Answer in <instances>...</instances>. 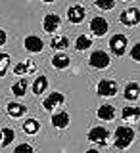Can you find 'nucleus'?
I'll use <instances>...</instances> for the list:
<instances>
[{"mask_svg":"<svg viewBox=\"0 0 140 153\" xmlns=\"http://www.w3.org/2000/svg\"><path fill=\"white\" fill-rule=\"evenodd\" d=\"M127 2H129V0H127Z\"/></svg>","mask_w":140,"mask_h":153,"instance_id":"2f4dec72","label":"nucleus"},{"mask_svg":"<svg viewBox=\"0 0 140 153\" xmlns=\"http://www.w3.org/2000/svg\"><path fill=\"white\" fill-rule=\"evenodd\" d=\"M8 67H10V56L8 54H0V76H6Z\"/></svg>","mask_w":140,"mask_h":153,"instance_id":"393cba45","label":"nucleus"},{"mask_svg":"<svg viewBox=\"0 0 140 153\" xmlns=\"http://www.w3.org/2000/svg\"><path fill=\"white\" fill-rule=\"evenodd\" d=\"M37 71V65H35V61L33 59H23V61H19V63L13 67V73H16L17 76L21 75V76H25V75H33Z\"/></svg>","mask_w":140,"mask_h":153,"instance_id":"9d476101","label":"nucleus"},{"mask_svg":"<svg viewBox=\"0 0 140 153\" xmlns=\"http://www.w3.org/2000/svg\"><path fill=\"white\" fill-rule=\"evenodd\" d=\"M90 67H94V69H106V67H109L112 63V57L106 54L104 50H96L90 54V59H88Z\"/></svg>","mask_w":140,"mask_h":153,"instance_id":"39448f33","label":"nucleus"},{"mask_svg":"<svg viewBox=\"0 0 140 153\" xmlns=\"http://www.w3.org/2000/svg\"><path fill=\"white\" fill-rule=\"evenodd\" d=\"M90 46H92V40H90V36H86V35H81L79 38H77V42H75V48H77L79 52L88 50Z\"/></svg>","mask_w":140,"mask_h":153,"instance_id":"4be33fe9","label":"nucleus"},{"mask_svg":"<svg viewBox=\"0 0 140 153\" xmlns=\"http://www.w3.org/2000/svg\"><path fill=\"white\" fill-rule=\"evenodd\" d=\"M42 2H44V4H50V2H54V0H42Z\"/></svg>","mask_w":140,"mask_h":153,"instance_id":"c756f323","label":"nucleus"},{"mask_svg":"<svg viewBox=\"0 0 140 153\" xmlns=\"http://www.w3.org/2000/svg\"><path fill=\"white\" fill-rule=\"evenodd\" d=\"M23 46H25V50L31 52V54H38V52L44 50V42H42V38H38L37 35H29L25 38V42H23Z\"/></svg>","mask_w":140,"mask_h":153,"instance_id":"6e6552de","label":"nucleus"},{"mask_svg":"<svg viewBox=\"0 0 140 153\" xmlns=\"http://www.w3.org/2000/svg\"><path fill=\"white\" fill-rule=\"evenodd\" d=\"M60 17L56 16V13H46L44 16V21H42V29H44V33L48 35H52V33H56L58 29H60Z\"/></svg>","mask_w":140,"mask_h":153,"instance_id":"9b49d317","label":"nucleus"},{"mask_svg":"<svg viewBox=\"0 0 140 153\" xmlns=\"http://www.w3.org/2000/svg\"><path fill=\"white\" fill-rule=\"evenodd\" d=\"M85 16H86L85 8L79 6V4H73V6L67 8V21L73 23V25H79V23H83V21H85Z\"/></svg>","mask_w":140,"mask_h":153,"instance_id":"423d86ee","label":"nucleus"},{"mask_svg":"<svg viewBox=\"0 0 140 153\" xmlns=\"http://www.w3.org/2000/svg\"><path fill=\"white\" fill-rule=\"evenodd\" d=\"M119 21L127 27H134V25H138V21H140V12L136 8H129V10H125V12H121Z\"/></svg>","mask_w":140,"mask_h":153,"instance_id":"0eeeda50","label":"nucleus"},{"mask_svg":"<svg viewBox=\"0 0 140 153\" xmlns=\"http://www.w3.org/2000/svg\"><path fill=\"white\" fill-rule=\"evenodd\" d=\"M69 46V38L67 36H54L52 38V48L54 50H65Z\"/></svg>","mask_w":140,"mask_h":153,"instance_id":"b1692460","label":"nucleus"},{"mask_svg":"<svg viewBox=\"0 0 140 153\" xmlns=\"http://www.w3.org/2000/svg\"><path fill=\"white\" fill-rule=\"evenodd\" d=\"M71 63V59H69V56L67 54H56L54 57H52V67H56V69H67Z\"/></svg>","mask_w":140,"mask_h":153,"instance_id":"6ab92c4d","label":"nucleus"},{"mask_svg":"<svg viewBox=\"0 0 140 153\" xmlns=\"http://www.w3.org/2000/svg\"><path fill=\"white\" fill-rule=\"evenodd\" d=\"M94 4H96V6H98L100 10L108 12V10H113V6H115V0H94Z\"/></svg>","mask_w":140,"mask_h":153,"instance_id":"a878e982","label":"nucleus"},{"mask_svg":"<svg viewBox=\"0 0 140 153\" xmlns=\"http://www.w3.org/2000/svg\"><path fill=\"white\" fill-rule=\"evenodd\" d=\"M46 88H48V79L44 75H38L35 79V82H33V94L40 96L42 92H46Z\"/></svg>","mask_w":140,"mask_h":153,"instance_id":"a211bd4d","label":"nucleus"},{"mask_svg":"<svg viewBox=\"0 0 140 153\" xmlns=\"http://www.w3.org/2000/svg\"><path fill=\"white\" fill-rule=\"evenodd\" d=\"M65 102V96L61 92H52L48 98H44V102H42V107L46 109V111H52V109H56L58 105H61Z\"/></svg>","mask_w":140,"mask_h":153,"instance_id":"1a4fd4ad","label":"nucleus"},{"mask_svg":"<svg viewBox=\"0 0 140 153\" xmlns=\"http://www.w3.org/2000/svg\"><path fill=\"white\" fill-rule=\"evenodd\" d=\"M134 140V130L131 126H117L113 132V146L117 147V149H127L129 146L133 143Z\"/></svg>","mask_w":140,"mask_h":153,"instance_id":"f257e3e1","label":"nucleus"},{"mask_svg":"<svg viewBox=\"0 0 140 153\" xmlns=\"http://www.w3.org/2000/svg\"><path fill=\"white\" fill-rule=\"evenodd\" d=\"M6 113L10 115L12 119H21L23 115L27 113V107L23 103H17V102H10L6 105Z\"/></svg>","mask_w":140,"mask_h":153,"instance_id":"ddd939ff","label":"nucleus"},{"mask_svg":"<svg viewBox=\"0 0 140 153\" xmlns=\"http://www.w3.org/2000/svg\"><path fill=\"white\" fill-rule=\"evenodd\" d=\"M123 121H129V123H136L138 117H140V109L138 107H125L123 113H121Z\"/></svg>","mask_w":140,"mask_h":153,"instance_id":"aec40b11","label":"nucleus"},{"mask_svg":"<svg viewBox=\"0 0 140 153\" xmlns=\"http://www.w3.org/2000/svg\"><path fill=\"white\" fill-rule=\"evenodd\" d=\"M86 138L92 143H96V146L104 147V146H108V142H109V132H108V128H104V126H94V128L88 130Z\"/></svg>","mask_w":140,"mask_h":153,"instance_id":"f03ea898","label":"nucleus"},{"mask_svg":"<svg viewBox=\"0 0 140 153\" xmlns=\"http://www.w3.org/2000/svg\"><path fill=\"white\" fill-rule=\"evenodd\" d=\"M0 142H2V132H0Z\"/></svg>","mask_w":140,"mask_h":153,"instance_id":"7c9ffc66","label":"nucleus"},{"mask_svg":"<svg viewBox=\"0 0 140 153\" xmlns=\"http://www.w3.org/2000/svg\"><path fill=\"white\" fill-rule=\"evenodd\" d=\"M90 31H92L94 36H104L106 33H108V21H106L104 17L96 16L92 21H90Z\"/></svg>","mask_w":140,"mask_h":153,"instance_id":"f8f14e48","label":"nucleus"},{"mask_svg":"<svg viewBox=\"0 0 140 153\" xmlns=\"http://www.w3.org/2000/svg\"><path fill=\"white\" fill-rule=\"evenodd\" d=\"M23 130H25V134H37L40 130V123H38L37 119H27V121L23 123Z\"/></svg>","mask_w":140,"mask_h":153,"instance_id":"412c9836","label":"nucleus"},{"mask_svg":"<svg viewBox=\"0 0 140 153\" xmlns=\"http://www.w3.org/2000/svg\"><path fill=\"white\" fill-rule=\"evenodd\" d=\"M0 132H2V142H0V146H2V147H8L10 143L13 142V138H16V132H13L12 128H2Z\"/></svg>","mask_w":140,"mask_h":153,"instance_id":"5701e85b","label":"nucleus"},{"mask_svg":"<svg viewBox=\"0 0 140 153\" xmlns=\"http://www.w3.org/2000/svg\"><path fill=\"white\" fill-rule=\"evenodd\" d=\"M98 119H102V121H113L115 119V107L113 105H109V103H104V105H100L98 107Z\"/></svg>","mask_w":140,"mask_h":153,"instance_id":"2eb2a0df","label":"nucleus"},{"mask_svg":"<svg viewBox=\"0 0 140 153\" xmlns=\"http://www.w3.org/2000/svg\"><path fill=\"white\" fill-rule=\"evenodd\" d=\"M138 82H129L125 86V92H123V98L127 100V102H136L138 100Z\"/></svg>","mask_w":140,"mask_h":153,"instance_id":"f3484780","label":"nucleus"},{"mask_svg":"<svg viewBox=\"0 0 140 153\" xmlns=\"http://www.w3.org/2000/svg\"><path fill=\"white\" fill-rule=\"evenodd\" d=\"M96 92L102 98H113L117 94V82L112 79H102L98 82V86H96Z\"/></svg>","mask_w":140,"mask_h":153,"instance_id":"20e7f679","label":"nucleus"},{"mask_svg":"<svg viewBox=\"0 0 140 153\" xmlns=\"http://www.w3.org/2000/svg\"><path fill=\"white\" fill-rule=\"evenodd\" d=\"M6 31H2V29H0V46H4V44H6Z\"/></svg>","mask_w":140,"mask_h":153,"instance_id":"c85d7f7f","label":"nucleus"},{"mask_svg":"<svg viewBox=\"0 0 140 153\" xmlns=\"http://www.w3.org/2000/svg\"><path fill=\"white\" fill-rule=\"evenodd\" d=\"M138 46H140V44H134V46L131 48V57H133L134 61H138Z\"/></svg>","mask_w":140,"mask_h":153,"instance_id":"cd10ccee","label":"nucleus"},{"mask_svg":"<svg viewBox=\"0 0 140 153\" xmlns=\"http://www.w3.org/2000/svg\"><path fill=\"white\" fill-rule=\"evenodd\" d=\"M127 48H129V40L121 33H117V35L109 38V50L113 52V56H123L127 52Z\"/></svg>","mask_w":140,"mask_h":153,"instance_id":"7ed1b4c3","label":"nucleus"},{"mask_svg":"<svg viewBox=\"0 0 140 153\" xmlns=\"http://www.w3.org/2000/svg\"><path fill=\"white\" fill-rule=\"evenodd\" d=\"M21 151H35V147L29 146V143H19V146H16V153H21Z\"/></svg>","mask_w":140,"mask_h":153,"instance_id":"bb28decb","label":"nucleus"},{"mask_svg":"<svg viewBox=\"0 0 140 153\" xmlns=\"http://www.w3.org/2000/svg\"><path fill=\"white\" fill-rule=\"evenodd\" d=\"M69 113H65V111H60V113H56V115H52V126H56V128H60V130H64V128L69 126Z\"/></svg>","mask_w":140,"mask_h":153,"instance_id":"4468645a","label":"nucleus"},{"mask_svg":"<svg viewBox=\"0 0 140 153\" xmlns=\"http://www.w3.org/2000/svg\"><path fill=\"white\" fill-rule=\"evenodd\" d=\"M27 88H29V80L27 79H19L16 82L12 84V94L16 96V98H23V96L27 94Z\"/></svg>","mask_w":140,"mask_h":153,"instance_id":"dca6fc26","label":"nucleus"}]
</instances>
